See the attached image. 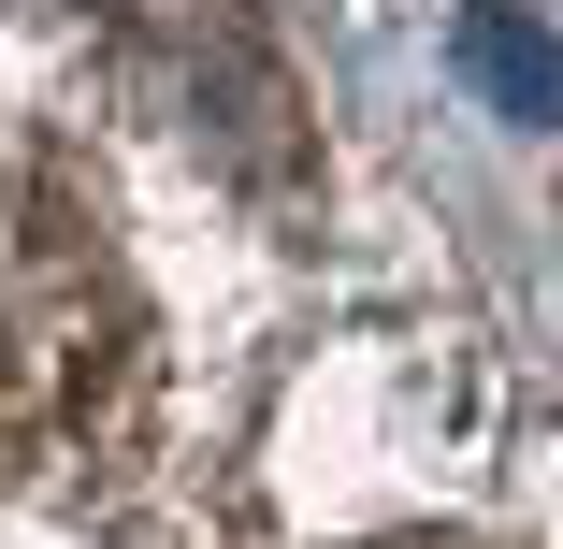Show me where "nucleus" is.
Wrapping results in <instances>:
<instances>
[{"mask_svg": "<svg viewBox=\"0 0 563 549\" xmlns=\"http://www.w3.org/2000/svg\"><path fill=\"white\" fill-rule=\"evenodd\" d=\"M463 58H477V87H506V101H520V117H563V58H549L520 15H477V30H463Z\"/></svg>", "mask_w": 563, "mask_h": 549, "instance_id": "f257e3e1", "label": "nucleus"}]
</instances>
